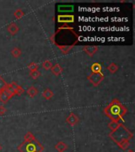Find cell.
<instances>
[{
	"label": "cell",
	"mask_w": 135,
	"mask_h": 152,
	"mask_svg": "<svg viewBox=\"0 0 135 152\" xmlns=\"http://www.w3.org/2000/svg\"><path fill=\"white\" fill-rule=\"evenodd\" d=\"M18 151L20 152H42L44 147L40 142L36 140L33 141H25L18 147Z\"/></svg>",
	"instance_id": "6da1fadb"
},
{
	"label": "cell",
	"mask_w": 135,
	"mask_h": 152,
	"mask_svg": "<svg viewBox=\"0 0 135 152\" xmlns=\"http://www.w3.org/2000/svg\"><path fill=\"white\" fill-rule=\"evenodd\" d=\"M67 148V146H66L64 142H59L58 144L55 146V149L57 150V151H59V152H63L64 151H66V149Z\"/></svg>",
	"instance_id": "7a4b0ae2"
},
{
	"label": "cell",
	"mask_w": 135,
	"mask_h": 152,
	"mask_svg": "<svg viewBox=\"0 0 135 152\" xmlns=\"http://www.w3.org/2000/svg\"><path fill=\"white\" fill-rule=\"evenodd\" d=\"M4 86H5L4 81L2 80V79L0 78V90H3V89H4Z\"/></svg>",
	"instance_id": "3957f363"
},
{
	"label": "cell",
	"mask_w": 135,
	"mask_h": 152,
	"mask_svg": "<svg viewBox=\"0 0 135 152\" xmlns=\"http://www.w3.org/2000/svg\"><path fill=\"white\" fill-rule=\"evenodd\" d=\"M127 152H134V151H131V150H130V151H128Z\"/></svg>",
	"instance_id": "277c9868"
},
{
	"label": "cell",
	"mask_w": 135,
	"mask_h": 152,
	"mask_svg": "<svg viewBox=\"0 0 135 152\" xmlns=\"http://www.w3.org/2000/svg\"><path fill=\"white\" fill-rule=\"evenodd\" d=\"M1 150H2V146L0 145V151H1Z\"/></svg>",
	"instance_id": "5b68a950"
}]
</instances>
